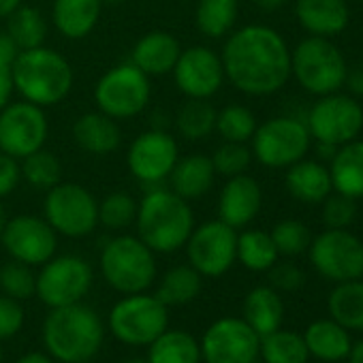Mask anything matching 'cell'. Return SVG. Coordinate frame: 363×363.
I'll return each mask as SVG.
<instances>
[{
  "label": "cell",
  "instance_id": "1",
  "mask_svg": "<svg viewBox=\"0 0 363 363\" xmlns=\"http://www.w3.org/2000/svg\"><path fill=\"white\" fill-rule=\"evenodd\" d=\"M225 79L250 96H267L291 77V50L280 33L250 24L235 30L223 48Z\"/></svg>",
  "mask_w": 363,
  "mask_h": 363
},
{
  "label": "cell",
  "instance_id": "2",
  "mask_svg": "<svg viewBox=\"0 0 363 363\" xmlns=\"http://www.w3.org/2000/svg\"><path fill=\"white\" fill-rule=\"evenodd\" d=\"M105 342V325L101 314L77 301L52 308L43 320L45 352L60 363L92 361Z\"/></svg>",
  "mask_w": 363,
  "mask_h": 363
},
{
  "label": "cell",
  "instance_id": "3",
  "mask_svg": "<svg viewBox=\"0 0 363 363\" xmlns=\"http://www.w3.org/2000/svg\"><path fill=\"white\" fill-rule=\"evenodd\" d=\"M137 238L154 252L169 255L184 248L193 229L195 216L186 199L171 189H152L143 195L137 208Z\"/></svg>",
  "mask_w": 363,
  "mask_h": 363
},
{
  "label": "cell",
  "instance_id": "4",
  "mask_svg": "<svg viewBox=\"0 0 363 363\" xmlns=\"http://www.w3.org/2000/svg\"><path fill=\"white\" fill-rule=\"evenodd\" d=\"M11 73L22 99L39 107L58 105L73 88V69L69 60L45 45L22 50L11 65Z\"/></svg>",
  "mask_w": 363,
  "mask_h": 363
},
{
  "label": "cell",
  "instance_id": "5",
  "mask_svg": "<svg viewBox=\"0 0 363 363\" xmlns=\"http://www.w3.org/2000/svg\"><path fill=\"white\" fill-rule=\"evenodd\" d=\"M101 274L122 295L143 293L156 280V252L135 235H118L101 252Z\"/></svg>",
  "mask_w": 363,
  "mask_h": 363
},
{
  "label": "cell",
  "instance_id": "6",
  "mask_svg": "<svg viewBox=\"0 0 363 363\" xmlns=\"http://www.w3.org/2000/svg\"><path fill=\"white\" fill-rule=\"evenodd\" d=\"M346 71L344 54L327 37H308L291 52V75L310 94L337 92L344 86Z\"/></svg>",
  "mask_w": 363,
  "mask_h": 363
},
{
  "label": "cell",
  "instance_id": "7",
  "mask_svg": "<svg viewBox=\"0 0 363 363\" xmlns=\"http://www.w3.org/2000/svg\"><path fill=\"white\" fill-rule=\"evenodd\" d=\"M169 327V308L150 293H130L113 303L109 333L126 346H150Z\"/></svg>",
  "mask_w": 363,
  "mask_h": 363
},
{
  "label": "cell",
  "instance_id": "8",
  "mask_svg": "<svg viewBox=\"0 0 363 363\" xmlns=\"http://www.w3.org/2000/svg\"><path fill=\"white\" fill-rule=\"evenodd\" d=\"M150 96V77L133 62L109 69L94 86V103L99 111L113 120H128L139 116L147 107Z\"/></svg>",
  "mask_w": 363,
  "mask_h": 363
},
{
  "label": "cell",
  "instance_id": "9",
  "mask_svg": "<svg viewBox=\"0 0 363 363\" xmlns=\"http://www.w3.org/2000/svg\"><path fill=\"white\" fill-rule=\"evenodd\" d=\"M43 218L65 238H86L99 227V201L82 184L60 182L48 191Z\"/></svg>",
  "mask_w": 363,
  "mask_h": 363
},
{
  "label": "cell",
  "instance_id": "10",
  "mask_svg": "<svg viewBox=\"0 0 363 363\" xmlns=\"http://www.w3.org/2000/svg\"><path fill=\"white\" fill-rule=\"evenodd\" d=\"M310 139L312 137L306 122L291 116H278L257 126L250 139L252 156L272 169L291 167L306 156L310 150Z\"/></svg>",
  "mask_w": 363,
  "mask_h": 363
},
{
  "label": "cell",
  "instance_id": "11",
  "mask_svg": "<svg viewBox=\"0 0 363 363\" xmlns=\"http://www.w3.org/2000/svg\"><path fill=\"white\" fill-rule=\"evenodd\" d=\"M92 267L86 259L77 255L52 257L41 265L37 276V293L39 299L52 310L82 301L92 289Z\"/></svg>",
  "mask_w": 363,
  "mask_h": 363
},
{
  "label": "cell",
  "instance_id": "12",
  "mask_svg": "<svg viewBox=\"0 0 363 363\" xmlns=\"http://www.w3.org/2000/svg\"><path fill=\"white\" fill-rule=\"evenodd\" d=\"M310 263L331 282H348L363 276V242L348 229H327L308 246Z\"/></svg>",
  "mask_w": 363,
  "mask_h": 363
},
{
  "label": "cell",
  "instance_id": "13",
  "mask_svg": "<svg viewBox=\"0 0 363 363\" xmlns=\"http://www.w3.org/2000/svg\"><path fill=\"white\" fill-rule=\"evenodd\" d=\"M306 126L310 137L335 147L357 139L363 128V107L348 94H325L308 111Z\"/></svg>",
  "mask_w": 363,
  "mask_h": 363
},
{
  "label": "cell",
  "instance_id": "14",
  "mask_svg": "<svg viewBox=\"0 0 363 363\" xmlns=\"http://www.w3.org/2000/svg\"><path fill=\"white\" fill-rule=\"evenodd\" d=\"M189 265L203 278L225 276L238 261V229L223 220H210L193 229L186 242Z\"/></svg>",
  "mask_w": 363,
  "mask_h": 363
},
{
  "label": "cell",
  "instance_id": "15",
  "mask_svg": "<svg viewBox=\"0 0 363 363\" xmlns=\"http://www.w3.org/2000/svg\"><path fill=\"white\" fill-rule=\"evenodd\" d=\"M259 344H261V337L244 318L223 316L206 329L199 342L201 361L206 363H255L259 359Z\"/></svg>",
  "mask_w": 363,
  "mask_h": 363
},
{
  "label": "cell",
  "instance_id": "16",
  "mask_svg": "<svg viewBox=\"0 0 363 363\" xmlns=\"http://www.w3.org/2000/svg\"><path fill=\"white\" fill-rule=\"evenodd\" d=\"M48 130L43 107L28 101L9 103L0 111V152L22 160L45 145Z\"/></svg>",
  "mask_w": 363,
  "mask_h": 363
},
{
  "label": "cell",
  "instance_id": "17",
  "mask_svg": "<svg viewBox=\"0 0 363 363\" xmlns=\"http://www.w3.org/2000/svg\"><path fill=\"white\" fill-rule=\"evenodd\" d=\"M7 255L30 267L48 263L58 248V233L50 227L45 218L22 214L7 220L5 231L0 235Z\"/></svg>",
  "mask_w": 363,
  "mask_h": 363
},
{
  "label": "cell",
  "instance_id": "18",
  "mask_svg": "<svg viewBox=\"0 0 363 363\" xmlns=\"http://www.w3.org/2000/svg\"><path fill=\"white\" fill-rule=\"evenodd\" d=\"M179 158L175 139L160 128L141 133L128 147L126 162L135 179L147 186H156L169 177Z\"/></svg>",
  "mask_w": 363,
  "mask_h": 363
},
{
  "label": "cell",
  "instance_id": "19",
  "mask_svg": "<svg viewBox=\"0 0 363 363\" xmlns=\"http://www.w3.org/2000/svg\"><path fill=\"white\" fill-rule=\"evenodd\" d=\"M171 73L179 92L189 99H212L225 84L223 58L206 45L182 50Z\"/></svg>",
  "mask_w": 363,
  "mask_h": 363
},
{
  "label": "cell",
  "instance_id": "20",
  "mask_svg": "<svg viewBox=\"0 0 363 363\" xmlns=\"http://www.w3.org/2000/svg\"><path fill=\"white\" fill-rule=\"evenodd\" d=\"M263 195L259 182L246 173L227 177V184L218 197V220L233 229L248 227L261 212Z\"/></svg>",
  "mask_w": 363,
  "mask_h": 363
},
{
  "label": "cell",
  "instance_id": "21",
  "mask_svg": "<svg viewBox=\"0 0 363 363\" xmlns=\"http://www.w3.org/2000/svg\"><path fill=\"white\" fill-rule=\"evenodd\" d=\"M214 177L216 171L212 158L206 154H191L184 158H177L167 179L171 184V191L177 197L193 201L210 193V189L214 186Z\"/></svg>",
  "mask_w": 363,
  "mask_h": 363
},
{
  "label": "cell",
  "instance_id": "22",
  "mask_svg": "<svg viewBox=\"0 0 363 363\" xmlns=\"http://www.w3.org/2000/svg\"><path fill=\"white\" fill-rule=\"evenodd\" d=\"M299 26L312 37H335L348 26V5L344 0H297Z\"/></svg>",
  "mask_w": 363,
  "mask_h": 363
},
{
  "label": "cell",
  "instance_id": "23",
  "mask_svg": "<svg viewBox=\"0 0 363 363\" xmlns=\"http://www.w3.org/2000/svg\"><path fill=\"white\" fill-rule=\"evenodd\" d=\"M182 48L177 39L162 30L143 35L133 48V65L139 67L147 77H162L173 71Z\"/></svg>",
  "mask_w": 363,
  "mask_h": 363
},
{
  "label": "cell",
  "instance_id": "24",
  "mask_svg": "<svg viewBox=\"0 0 363 363\" xmlns=\"http://www.w3.org/2000/svg\"><path fill=\"white\" fill-rule=\"evenodd\" d=\"M73 139L84 152L103 156L118 150L122 141V130L118 126V120L105 116L103 111H90L75 120Z\"/></svg>",
  "mask_w": 363,
  "mask_h": 363
},
{
  "label": "cell",
  "instance_id": "25",
  "mask_svg": "<svg viewBox=\"0 0 363 363\" xmlns=\"http://www.w3.org/2000/svg\"><path fill=\"white\" fill-rule=\"evenodd\" d=\"M284 182L289 193L303 203H323L333 191L329 169L316 160H306V158L289 167Z\"/></svg>",
  "mask_w": 363,
  "mask_h": 363
},
{
  "label": "cell",
  "instance_id": "26",
  "mask_svg": "<svg viewBox=\"0 0 363 363\" xmlns=\"http://www.w3.org/2000/svg\"><path fill=\"white\" fill-rule=\"evenodd\" d=\"M303 342L308 346L310 357L318 361H344L352 348V337L346 327L335 323L333 318H318L308 325L303 331Z\"/></svg>",
  "mask_w": 363,
  "mask_h": 363
},
{
  "label": "cell",
  "instance_id": "27",
  "mask_svg": "<svg viewBox=\"0 0 363 363\" xmlns=\"http://www.w3.org/2000/svg\"><path fill=\"white\" fill-rule=\"evenodd\" d=\"M331 184L335 193L363 199V141L352 139L340 145L331 158Z\"/></svg>",
  "mask_w": 363,
  "mask_h": 363
},
{
  "label": "cell",
  "instance_id": "28",
  "mask_svg": "<svg viewBox=\"0 0 363 363\" xmlns=\"http://www.w3.org/2000/svg\"><path fill=\"white\" fill-rule=\"evenodd\" d=\"M103 11L101 0H54V26L56 30L73 41L88 37L99 24Z\"/></svg>",
  "mask_w": 363,
  "mask_h": 363
},
{
  "label": "cell",
  "instance_id": "29",
  "mask_svg": "<svg viewBox=\"0 0 363 363\" xmlns=\"http://www.w3.org/2000/svg\"><path fill=\"white\" fill-rule=\"evenodd\" d=\"M259 337L276 331L282 327L284 318V303L276 289L272 286H257L244 299V316H242Z\"/></svg>",
  "mask_w": 363,
  "mask_h": 363
},
{
  "label": "cell",
  "instance_id": "30",
  "mask_svg": "<svg viewBox=\"0 0 363 363\" xmlns=\"http://www.w3.org/2000/svg\"><path fill=\"white\" fill-rule=\"evenodd\" d=\"M150 363H201V346L184 329H164L147 346Z\"/></svg>",
  "mask_w": 363,
  "mask_h": 363
},
{
  "label": "cell",
  "instance_id": "31",
  "mask_svg": "<svg viewBox=\"0 0 363 363\" xmlns=\"http://www.w3.org/2000/svg\"><path fill=\"white\" fill-rule=\"evenodd\" d=\"M329 318L348 331H363V280L337 282L327 299Z\"/></svg>",
  "mask_w": 363,
  "mask_h": 363
},
{
  "label": "cell",
  "instance_id": "32",
  "mask_svg": "<svg viewBox=\"0 0 363 363\" xmlns=\"http://www.w3.org/2000/svg\"><path fill=\"white\" fill-rule=\"evenodd\" d=\"M201 274L191 265L171 267L156 286V299L167 308H177L191 303L201 293Z\"/></svg>",
  "mask_w": 363,
  "mask_h": 363
},
{
  "label": "cell",
  "instance_id": "33",
  "mask_svg": "<svg viewBox=\"0 0 363 363\" xmlns=\"http://www.w3.org/2000/svg\"><path fill=\"white\" fill-rule=\"evenodd\" d=\"M259 357L265 363H308L310 352L301 333L280 327L261 337Z\"/></svg>",
  "mask_w": 363,
  "mask_h": 363
},
{
  "label": "cell",
  "instance_id": "34",
  "mask_svg": "<svg viewBox=\"0 0 363 363\" xmlns=\"http://www.w3.org/2000/svg\"><path fill=\"white\" fill-rule=\"evenodd\" d=\"M240 0H199L197 5V28L201 35L220 39L229 35L238 22Z\"/></svg>",
  "mask_w": 363,
  "mask_h": 363
},
{
  "label": "cell",
  "instance_id": "35",
  "mask_svg": "<svg viewBox=\"0 0 363 363\" xmlns=\"http://www.w3.org/2000/svg\"><path fill=\"white\" fill-rule=\"evenodd\" d=\"M278 250L269 233L248 229L238 235V261L250 272H267L278 261Z\"/></svg>",
  "mask_w": 363,
  "mask_h": 363
},
{
  "label": "cell",
  "instance_id": "36",
  "mask_svg": "<svg viewBox=\"0 0 363 363\" xmlns=\"http://www.w3.org/2000/svg\"><path fill=\"white\" fill-rule=\"evenodd\" d=\"M175 126L182 137L201 141L216 128V109L210 105V99H189L175 116Z\"/></svg>",
  "mask_w": 363,
  "mask_h": 363
},
{
  "label": "cell",
  "instance_id": "37",
  "mask_svg": "<svg viewBox=\"0 0 363 363\" xmlns=\"http://www.w3.org/2000/svg\"><path fill=\"white\" fill-rule=\"evenodd\" d=\"M22 177L37 191H50L62 179V164L56 154L48 150H37L22 158Z\"/></svg>",
  "mask_w": 363,
  "mask_h": 363
},
{
  "label": "cell",
  "instance_id": "38",
  "mask_svg": "<svg viewBox=\"0 0 363 363\" xmlns=\"http://www.w3.org/2000/svg\"><path fill=\"white\" fill-rule=\"evenodd\" d=\"M7 20H9L7 33L18 43L20 52L22 50H33V48H41L45 43L48 24H45L41 11H37L35 7H20Z\"/></svg>",
  "mask_w": 363,
  "mask_h": 363
},
{
  "label": "cell",
  "instance_id": "39",
  "mask_svg": "<svg viewBox=\"0 0 363 363\" xmlns=\"http://www.w3.org/2000/svg\"><path fill=\"white\" fill-rule=\"evenodd\" d=\"M257 126L259 124H257L255 113L244 105H227L225 109L216 111V128L214 130H218V135L225 141L246 143L252 139Z\"/></svg>",
  "mask_w": 363,
  "mask_h": 363
},
{
  "label": "cell",
  "instance_id": "40",
  "mask_svg": "<svg viewBox=\"0 0 363 363\" xmlns=\"http://www.w3.org/2000/svg\"><path fill=\"white\" fill-rule=\"evenodd\" d=\"M137 201L128 193H111L99 203V225L109 231H122L135 225Z\"/></svg>",
  "mask_w": 363,
  "mask_h": 363
},
{
  "label": "cell",
  "instance_id": "41",
  "mask_svg": "<svg viewBox=\"0 0 363 363\" xmlns=\"http://www.w3.org/2000/svg\"><path fill=\"white\" fill-rule=\"evenodd\" d=\"M0 291L18 301L30 299L37 293V276L33 267L16 259L0 265Z\"/></svg>",
  "mask_w": 363,
  "mask_h": 363
},
{
  "label": "cell",
  "instance_id": "42",
  "mask_svg": "<svg viewBox=\"0 0 363 363\" xmlns=\"http://www.w3.org/2000/svg\"><path fill=\"white\" fill-rule=\"evenodd\" d=\"M269 235L276 244L278 255L282 257H297L306 252L312 242L308 227L299 220H282L272 229Z\"/></svg>",
  "mask_w": 363,
  "mask_h": 363
},
{
  "label": "cell",
  "instance_id": "43",
  "mask_svg": "<svg viewBox=\"0 0 363 363\" xmlns=\"http://www.w3.org/2000/svg\"><path fill=\"white\" fill-rule=\"evenodd\" d=\"M210 158H212L216 173H220L225 177H233V175L246 173V169L250 167V160H252V150H248L246 143L225 141L223 145L216 147V152Z\"/></svg>",
  "mask_w": 363,
  "mask_h": 363
},
{
  "label": "cell",
  "instance_id": "44",
  "mask_svg": "<svg viewBox=\"0 0 363 363\" xmlns=\"http://www.w3.org/2000/svg\"><path fill=\"white\" fill-rule=\"evenodd\" d=\"M323 203H325L323 220H325L327 229H348L352 225V220L357 218L354 199H350L342 193L329 195Z\"/></svg>",
  "mask_w": 363,
  "mask_h": 363
},
{
  "label": "cell",
  "instance_id": "45",
  "mask_svg": "<svg viewBox=\"0 0 363 363\" xmlns=\"http://www.w3.org/2000/svg\"><path fill=\"white\" fill-rule=\"evenodd\" d=\"M24 320H26V312L22 301L0 295V342L18 335L24 327Z\"/></svg>",
  "mask_w": 363,
  "mask_h": 363
},
{
  "label": "cell",
  "instance_id": "46",
  "mask_svg": "<svg viewBox=\"0 0 363 363\" xmlns=\"http://www.w3.org/2000/svg\"><path fill=\"white\" fill-rule=\"evenodd\" d=\"M269 282H272V289L276 291H284V293H293V291H299L303 286V272L295 265V263H274L269 269Z\"/></svg>",
  "mask_w": 363,
  "mask_h": 363
},
{
  "label": "cell",
  "instance_id": "47",
  "mask_svg": "<svg viewBox=\"0 0 363 363\" xmlns=\"http://www.w3.org/2000/svg\"><path fill=\"white\" fill-rule=\"evenodd\" d=\"M22 179V169H20V160L0 152V199L9 197Z\"/></svg>",
  "mask_w": 363,
  "mask_h": 363
},
{
  "label": "cell",
  "instance_id": "48",
  "mask_svg": "<svg viewBox=\"0 0 363 363\" xmlns=\"http://www.w3.org/2000/svg\"><path fill=\"white\" fill-rule=\"evenodd\" d=\"M13 90H16V84H13L11 65L0 62V111H3V109L11 103Z\"/></svg>",
  "mask_w": 363,
  "mask_h": 363
},
{
  "label": "cell",
  "instance_id": "49",
  "mask_svg": "<svg viewBox=\"0 0 363 363\" xmlns=\"http://www.w3.org/2000/svg\"><path fill=\"white\" fill-rule=\"evenodd\" d=\"M344 86L350 90V94H352V96L363 99V62H359V65H354L352 69H348V71H346Z\"/></svg>",
  "mask_w": 363,
  "mask_h": 363
},
{
  "label": "cell",
  "instance_id": "50",
  "mask_svg": "<svg viewBox=\"0 0 363 363\" xmlns=\"http://www.w3.org/2000/svg\"><path fill=\"white\" fill-rule=\"evenodd\" d=\"M18 54H20V48L11 39V35L9 33H0V62L13 65V60L18 58Z\"/></svg>",
  "mask_w": 363,
  "mask_h": 363
},
{
  "label": "cell",
  "instance_id": "51",
  "mask_svg": "<svg viewBox=\"0 0 363 363\" xmlns=\"http://www.w3.org/2000/svg\"><path fill=\"white\" fill-rule=\"evenodd\" d=\"M16 363H56L48 352H37V350H33V352H26V354H22Z\"/></svg>",
  "mask_w": 363,
  "mask_h": 363
},
{
  "label": "cell",
  "instance_id": "52",
  "mask_svg": "<svg viewBox=\"0 0 363 363\" xmlns=\"http://www.w3.org/2000/svg\"><path fill=\"white\" fill-rule=\"evenodd\" d=\"M22 7V0H0V20L11 18Z\"/></svg>",
  "mask_w": 363,
  "mask_h": 363
},
{
  "label": "cell",
  "instance_id": "53",
  "mask_svg": "<svg viewBox=\"0 0 363 363\" xmlns=\"http://www.w3.org/2000/svg\"><path fill=\"white\" fill-rule=\"evenodd\" d=\"M255 3H257V7L261 9V11H278L284 3H286V0H255Z\"/></svg>",
  "mask_w": 363,
  "mask_h": 363
},
{
  "label": "cell",
  "instance_id": "54",
  "mask_svg": "<svg viewBox=\"0 0 363 363\" xmlns=\"http://www.w3.org/2000/svg\"><path fill=\"white\" fill-rule=\"evenodd\" d=\"M346 359H348V363H363V342L352 344V348H350Z\"/></svg>",
  "mask_w": 363,
  "mask_h": 363
},
{
  "label": "cell",
  "instance_id": "55",
  "mask_svg": "<svg viewBox=\"0 0 363 363\" xmlns=\"http://www.w3.org/2000/svg\"><path fill=\"white\" fill-rule=\"evenodd\" d=\"M335 145H331V143H316V154H320V158H327V160H331L333 158V154H335Z\"/></svg>",
  "mask_w": 363,
  "mask_h": 363
},
{
  "label": "cell",
  "instance_id": "56",
  "mask_svg": "<svg viewBox=\"0 0 363 363\" xmlns=\"http://www.w3.org/2000/svg\"><path fill=\"white\" fill-rule=\"evenodd\" d=\"M5 225H7V214H5L3 203H0V235H3V231H5Z\"/></svg>",
  "mask_w": 363,
  "mask_h": 363
},
{
  "label": "cell",
  "instance_id": "57",
  "mask_svg": "<svg viewBox=\"0 0 363 363\" xmlns=\"http://www.w3.org/2000/svg\"><path fill=\"white\" fill-rule=\"evenodd\" d=\"M101 3H103V7H105V5H107V7H116V5H122L124 0H101Z\"/></svg>",
  "mask_w": 363,
  "mask_h": 363
},
{
  "label": "cell",
  "instance_id": "58",
  "mask_svg": "<svg viewBox=\"0 0 363 363\" xmlns=\"http://www.w3.org/2000/svg\"><path fill=\"white\" fill-rule=\"evenodd\" d=\"M122 363H150V361H147V357H145V359L133 357V359H126V361H122Z\"/></svg>",
  "mask_w": 363,
  "mask_h": 363
},
{
  "label": "cell",
  "instance_id": "59",
  "mask_svg": "<svg viewBox=\"0 0 363 363\" xmlns=\"http://www.w3.org/2000/svg\"><path fill=\"white\" fill-rule=\"evenodd\" d=\"M0 363H3V346H0Z\"/></svg>",
  "mask_w": 363,
  "mask_h": 363
},
{
  "label": "cell",
  "instance_id": "60",
  "mask_svg": "<svg viewBox=\"0 0 363 363\" xmlns=\"http://www.w3.org/2000/svg\"><path fill=\"white\" fill-rule=\"evenodd\" d=\"M82 363H94V359L92 361H82Z\"/></svg>",
  "mask_w": 363,
  "mask_h": 363
}]
</instances>
